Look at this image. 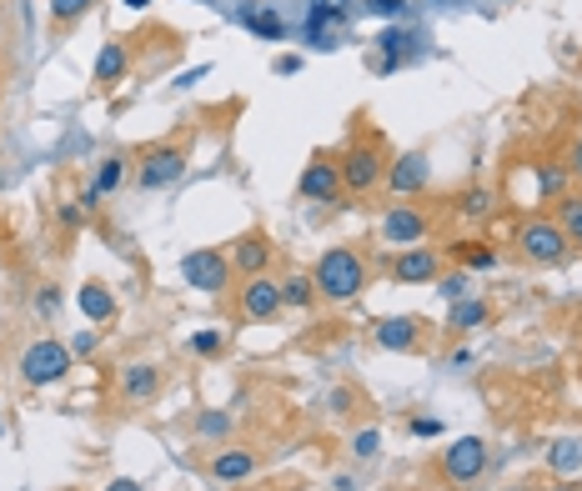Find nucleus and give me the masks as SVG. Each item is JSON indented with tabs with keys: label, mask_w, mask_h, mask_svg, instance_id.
<instances>
[{
	"label": "nucleus",
	"mask_w": 582,
	"mask_h": 491,
	"mask_svg": "<svg viewBox=\"0 0 582 491\" xmlns=\"http://www.w3.org/2000/svg\"><path fill=\"white\" fill-rule=\"evenodd\" d=\"M407 431H412V436H442V421H437V416H412Z\"/></svg>",
	"instance_id": "obj_40"
},
{
	"label": "nucleus",
	"mask_w": 582,
	"mask_h": 491,
	"mask_svg": "<svg viewBox=\"0 0 582 491\" xmlns=\"http://www.w3.org/2000/svg\"><path fill=\"white\" fill-rule=\"evenodd\" d=\"M116 386H121V401L126 406H146V401L161 396V366L156 361H126Z\"/></svg>",
	"instance_id": "obj_14"
},
{
	"label": "nucleus",
	"mask_w": 582,
	"mask_h": 491,
	"mask_svg": "<svg viewBox=\"0 0 582 491\" xmlns=\"http://www.w3.org/2000/svg\"><path fill=\"white\" fill-rule=\"evenodd\" d=\"M412 46H417V36H412L407 26H387V31L377 36V51H382V56H377V71H382V76H392V71L412 56Z\"/></svg>",
	"instance_id": "obj_18"
},
{
	"label": "nucleus",
	"mask_w": 582,
	"mask_h": 491,
	"mask_svg": "<svg viewBox=\"0 0 582 491\" xmlns=\"http://www.w3.org/2000/svg\"><path fill=\"white\" fill-rule=\"evenodd\" d=\"M457 211H462L467 221H487V216L497 211V196H492V186H467V191H462V201H457Z\"/></svg>",
	"instance_id": "obj_26"
},
{
	"label": "nucleus",
	"mask_w": 582,
	"mask_h": 491,
	"mask_svg": "<svg viewBox=\"0 0 582 491\" xmlns=\"http://www.w3.org/2000/svg\"><path fill=\"white\" fill-rule=\"evenodd\" d=\"M61 306H66L61 286H41V291H36V316H41V321H56V316H61Z\"/></svg>",
	"instance_id": "obj_31"
},
{
	"label": "nucleus",
	"mask_w": 582,
	"mask_h": 491,
	"mask_svg": "<svg viewBox=\"0 0 582 491\" xmlns=\"http://www.w3.org/2000/svg\"><path fill=\"white\" fill-rule=\"evenodd\" d=\"M71 366H76V356H71V346L56 341V336H36V341L21 351V361H16V371H21V381H26L31 391L61 386V381L71 376Z\"/></svg>",
	"instance_id": "obj_3"
},
{
	"label": "nucleus",
	"mask_w": 582,
	"mask_h": 491,
	"mask_svg": "<svg viewBox=\"0 0 582 491\" xmlns=\"http://www.w3.org/2000/svg\"><path fill=\"white\" fill-rule=\"evenodd\" d=\"M271 71H276V76H297V71H302V61H297V56H276V61H271Z\"/></svg>",
	"instance_id": "obj_41"
},
{
	"label": "nucleus",
	"mask_w": 582,
	"mask_h": 491,
	"mask_svg": "<svg viewBox=\"0 0 582 491\" xmlns=\"http://www.w3.org/2000/svg\"><path fill=\"white\" fill-rule=\"evenodd\" d=\"M362 6H367V11H377V16H392V21H397V16H407V0H362Z\"/></svg>",
	"instance_id": "obj_38"
},
{
	"label": "nucleus",
	"mask_w": 582,
	"mask_h": 491,
	"mask_svg": "<svg viewBox=\"0 0 582 491\" xmlns=\"http://www.w3.org/2000/svg\"><path fill=\"white\" fill-rule=\"evenodd\" d=\"M231 256L226 251H216V246H196V251H186L181 256V281L191 286V291H206V296H221L226 286H231Z\"/></svg>",
	"instance_id": "obj_4"
},
{
	"label": "nucleus",
	"mask_w": 582,
	"mask_h": 491,
	"mask_svg": "<svg viewBox=\"0 0 582 491\" xmlns=\"http://www.w3.org/2000/svg\"><path fill=\"white\" fill-rule=\"evenodd\" d=\"M437 471H442L447 486H472V481L487 471V441H482V436H457L452 446H442Z\"/></svg>",
	"instance_id": "obj_5"
},
{
	"label": "nucleus",
	"mask_w": 582,
	"mask_h": 491,
	"mask_svg": "<svg viewBox=\"0 0 582 491\" xmlns=\"http://www.w3.org/2000/svg\"><path fill=\"white\" fill-rule=\"evenodd\" d=\"M256 471H261V456H256L251 446H221V451L211 456V481H221V486L251 481Z\"/></svg>",
	"instance_id": "obj_15"
},
{
	"label": "nucleus",
	"mask_w": 582,
	"mask_h": 491,
	"mask_svg": "<svg viewBox=\"0 0 582 491\" xmlns=\"http://www.w3.org/2000/svg\"><path fill=\"white\" fill-rule=\"evenodd\" d=\"M231 411H216V406H206V411H196L191 416V431H196V441H226L231 436Z\"/></svg>",
	"instance_id": "obj_24"
},
{
	"label": "nucleus",
	"mask_w": 582,
	"mask_h": 491,
	"mask_svg": "<svg viewBox=\"0 0 582 491\" xmlns=\"http://www.w3.org/2000/svg\"><path fill=\"white\" fill-rule=\"evenodd\" d=\"M547 491H577V486H572V481H557V486H547Z\"/></svg>",
	"instance_id": "obj_46"
},
{
	"label": "nucleus",
	"mask_w": 582,
	"mask_h": 491,
	"mask_svg": "<svg viewBox=\"0 0 582 491\" xmlns=\"http://www.w3.org/2000/svg\"><path fill=\"white\" fill-rule=\"evenodd\" d=\"M427 231H432V221H427V211H422V206L397 201V206H387V216H382V241H387V246H397V251L422 246V241H427Z\"/></svg>",
	"instance_id": "obj_10"
},
{
	"label": "nucleus",
	"mask_w": 582,
	"mask_h": 491,
	"mask_svg": "<svg viewBox=\"0 0 582 491\" xmlns=\"http://www.w3.org/2000/svg\"><path fill=\"white\" fill-rule=\"evenodd\" d=\"M56 221H61V226H66V231H76V226H81V221H86V211H81V206H76V201H61V206H56Z\"/></svg>",
	"instance_id": "obj_37"
},
{
	"label": "nucleus",
	"mask_w": 582,
	"mask_h": 491,
	"mask_svg": "<svg viewBox=\"0 0 582 491\" xmlns=\"http://www.w3.org/2000/svg\"><path fill=\"white\" fill-rule=\"evenodd\" d=\"M101 201H106V196H101L91 181H86V186H81V196H76V206H81L86 216H96V211H101Z\"/></svg>",
	"instance_id": "obj_39"
},
{
	"label": "nucleus",
	"mask_w": 582,
	"mask_h": 491,
	"mask_svg": "<svg viewBox=\"0 0 582 491\" xmlns=\"http://www.w3.org/2000/svg\"><path fill=\"white\" fill-rule=\"evenodd\" d=\"M186 176V151L181 146H151L136 161V191H166Z\"/></svg>",
	"instance_id": "obj_6"
},
{
	"label": "nucleus",
	"mask_w": 582,
	"mask_h": 491,
	"mask_svg": "<svg viewBox=\"0 0 582 491\" xmlns=\"http://www.w3.org/2000/svg\"><path fill=\"white\" fill-rule=\"evenodd\" d=\"M487 316H492V306H487V301H477V296H462V301H452V306H447V326H452V331H477Z\"/></svg>",
	"instance_id": "obj_23"
},
{
	"label": "nucleus",
	"mask_w": 582,
	"mask_h": 491,
	"mask_svg": "<svg viewBox=\"0 0 582 491\" xmlns=\"http://www.w3.org/2000/svg\"><path fill=\"white\" fill-rule=\"evenodd\" d=\"M106 491H146V486H141V481H136V476H116V481H111V486H106Z\"/></svg>",
	"instance_id": "obj_44"
},
{
	"label": "nucleus",
	"mask_w": 582,
	"mask_h": 491,
	"mask_svg": "<svg viewBox=\"0 0 582 491\" xmlns=\"http://www.w3.org/2000/svg\"><path fill=\"white\" fill-rule=\"evenodd\" d=\"M191 351H196V356H221V351H226V331H216V326H211V331H196V336H191Z\"/></svg>",
	"instance_id": "obj_32"
},
{
	"label": "nucleus",
	"mask_w": 582,
	"mask_h": 491,
	"mask_svg": "<svg viewBox=\"0 0 582 491\" xmlns=\"http://www.w3.org/2000/svg\"><path fill=\"white\" fill-rule=\"evenodd\" d=\"M327 406H332L337 416H347V411H357V391H352V386H332V391H327Z\"/></svg>",
	"instance_id": "obj_36"
},
{
	"label": "nucleus",
	"mask_w": 582,
	"mask_h": 491,
	"mask_svg": "<svg viewBox=\"0 0 582 491\" xmlns=\"http://www.w3.org/2000/svg\"><path fill=\"white\" fill-rule=\"evenodd\" d=\"M422 326H427L422 316H387V321L372 326V336H377L382 351H402V356H412V351H422V341H427Z\"/></svg>",
	"instance_id": "obj_13"
},
{
	"label": "nucleus",
	"mask_w": 582,
	"mask_h": 491,
	"mask_svg": "<svg viewBox=\"0 0 582 491\" xmlns=\"http://www.w3.org/2000/svg\"><path fill=\"white\" fill-rule=\"evenodd\" d=\"M76 306H81V316H86L91 326H106V321L116 316V296H111L106 281H81V286H76Z\"/></svg>",
	"instance_id": "obj_17"
},
{
	"label": "nucleus",
	"mask_w": 582,
	"mask_h": 491,
	"mask_svg": "<svg viewBox=\"0 0 582 491\" xmlns=\"http://www.w3.org/2000/svg\"><path fill=\"white\" fill-rule=\"evenodd\" d=\"M567 236H562V226L557 221H527L522 231H517V251H522V261H532V266H557L562 256H567Z\"/></svg>",
	"instance_id": "obj_8"
},
{
	"label": "nucleus",
	"mask_w": 582,
	"mask_h": 491,
	"mask_svg": "<svg viewBox=\"0 0 582 491\" xmlns=\"http://www.w3.org/2000/svg\"><path fill=\"white\" fill-rule=\"evenodd\" d=\"M347 446H352L357 461H377V456H382V431H377V426H357Z\"/></svg>",
	"instance_id": "obj_28"
},
{
	"label": "nucleus",
	"mask_w": 582,
	"mask_h": 491,
	"mask_svg": "<svg viewBox=\"0 0 582 491\" xmlns=\"http://www.w3.org/2000/svg\"><path fill=\"white\" fill-rule=\"evenodd\" d=\"M236 311H241L246 321H271V316L281 311V281H271V276H246L241 291H236Z\"/></svg>",
	"instance_id": "obj_11"
},
{
	"label": "nucleus",
	"mask_w": 582,
	"mask_h": 491,
	"mask_svg": "<svg viewBox=\"0 0 582 491\" xmlns=\"http://www.w3.org/2000/svg\"><path fill=\"white\" fill-rule=\"evenodd\" d=\"M567 176H577V181H582V136L572 141V161H567Z\"/></svg>",
	"instance_id": "obj_43"
},
{
	"label": "nucleus",
	"mask_w": 582,
	"mask_h": 491,
	"mask_svg": "<svg viewBox=\"0 0 582 491\" xmlns=\"http://www.w3.org/2000/svg\"><path fill=\"white\" fill-rule=\"evenodd\" d=\"M547 471H552L557 481H572V476L582 471V436H557V441L547 446Z\"/></svg>",
	"instance_id": "obj_19"
},
{
	"label": "nucleus",
	"mask_w": 582,
	"mask_h": 491,
	"mask_svg": "<svg viewBox=\"0 0 582 491\" xmlns=\"http://www.w3.org/2000/svg\"><path fill=\"white\" fill-rule=\"evenodd\" d=\"M367 261H362V251H352V246H332V251H322V261L312 266V281H317V296L322 301H332V306H347V301H357L362 291H367Z\"/></svg>",
	"instance_id": "obj_1"
},
{
	"label": "nucleus",
	"mask_w": 582,
	"mask_h": 491,
	"mask_svg": "<svg viewBox=\"0 0 582 491\" xmlns=\"http://www.w3.org/2000/svg\"><path fill=\"white\" fill-rule=\"evenodd\" d=\"M382 186H387L397 201H417V196L432 186V161H427V151H402V156H392Z\"/></svg>",
	"instance_id": "obj_7"
},
{
	"label": "nucleus",
	"mask_w": 582,
	"mask_h": 491,
	"mask_svg": "<svg viewBox=\"0 0 582 491\" xmlns=\"http://www.w3.org/2000/svg\"><path fill=\"white\" fill-rule=\"evenodd\" d=\"M467 286H472V281H467V271H452V276H437V291L447 296V306H452V301H462V296H467Z\"/></svg>",
	"instance_id": "obj_34"
},
{
	"label": "nucleus",
	"mask_w": 582,
	"mask_h": 491,
	"mask_svg": "<svg viewBox=\"0 0 582 491\" xmlns=\"http://www.w3.org/2000/svg\"><path fill=\"white\" fill-rule=\"evenodd\" d=\"M557 226H562V236H567L572 246H582V191H567V196L557 201Z\"/></svg>",
	"instance_id": "obj_25"
},
{
	"label": "nucleus",
	"mask_w": 582,
	"mask_h": 491,
	"mask_svg": "<svg viewBox=\"0 0 582 491\" xmlns=\"http://www.w3.org/2000/svg\"><path fill=\"white\" fill-rule=\"evenodd\" d=\"M121 181H126V156H101V166H96V176H91V186L101 191V196H111V191H121Z\"/></svg>",
	"instance_id": "obj_27"
},
{
	"label": "nucleus",
	"mask_w": 582,
	"mask_h": 491,
	"mask_svg": "<svg viewBox=\"0 0 582 491\" xmlns=\"http://www.w3.org/2000/svg\"><path fill=\"white\" fill-rule=\"evenodd\" d=\"M96 351H101V331H96V326L76 331V341H71V356H96Z\"/></svg>",
	"instance_id": "obj_35"
},
{
	"label": "nucleus",
	"mask_w": 582,
	"mask_h": 491,
	"mask_svg": "<svg viewBox=\"0 0 582 491\" xmlns=\"http://www.w3.org/2000/svg\"><path fill=\"white\" fill-rule=\"evenodd\" d=\"M91 6H101V0H51V21L66 31V26H76Z\"/></svg>",
	"instance_id": "obj_29"
},
{
	"label": "nucleus",
	"mask_w": 582,
	"mask_h": 491,
	"mask_svg": "<svg viewBox=\"0 0 582 491\" xmlns=\"http://www.w3.org/2000/svg\"><path fill=\"white\" fill-rule=\"evenodd\" d=\"M322 296H317V281L312 276H302V271H291V276H281V306H291V311H312Z\"/></svg>",
	"instance_id": "obj_22"
},
{
	"label": "nucleus",
	"mask_w": 582,
	"mask_h": 491,
	"mask_svg": "<svg viewBox=\"0 0 582 491\" xmlns=\"http://www.w3.org/2000/svg\"><path fill=\"white\" fill-rule=\"evenodd\" d=\"M126 6H131V11H146V6H151V0H126Z\"/></svg>",
	"instance_id": "obj_45"
},
{
	"label": "nucleus",
	"mask_w": 582,
	"mask_h": 491,
	"mask_svg": "<svg viewBox=\"0 0 582 491\" xmlns=\"http://www.w3.org/2000/svg\"><path fill=\"white\" fill-rule=\"evenodd\" d=\"M126 71H131V51H126L121 41H106L101 56H96L91 81H96V86H116V81H126Z\"/></svg>",
	"instance_id": "obj_20"
},
{
	"label": "nucleus",
	"mask_w": 582,
	"mask_h": 491,
	"mask_svg": "<svg viewBox=\"0 0 582 491\" xmlns=\"http://www.w3.org/2000/svg\"><path fill=\"white\" fill-rule=\"evenodd\" d=\"M201 76H211V66H196V71H186V76H176V91H191Z\"/></svg>",
	"instance_id": "obj_42"
},
{
	"label": "nucleus",
	"mask_w": 582,
	"mask_h": 491,
	"mask_svg": "<svg viewBox=\"0 0 582 491\" xmlns=\"http://www.w3.org/2000/svg\"><path fill=\"white\" fill-rule=\"evenodd\" d=\"M567 181H572V176H567V166H542V171H537V186H542V196H557Z\"/></svg>",
	"instance_id": "obj_33"
},
{
	"label": "nucleus",
	"mask_w": 582,
	"mask_h": 491,
	"mask_svg": "<svg viewBox=\"0 0 582 491\" xmlns=\"http://www.w3.org/2000/svg\"><path fill=\"white\" fill-rule=\"evenodd\" d=\"M226 256H231V271L246 281V276H266L276 251H271V241H266V236H256V231H251V236H241V241H236Z\"/></svg>",
	"instance_id": "obj_16"
},
{
	"label": "nucleus",
	"mask_w": 582,
	"mask_h": 491,
	"mask_svg": "<svg viewBox=\"0 0 582 491\" xmlns=\"http://www.w3.org/2000/svg\"><path fill=\"white\" fill-rule=\"evenodd\" d=\"M297 191H302L307 201H317V206H337V196H342V166H337V156L317 151V156L302 166Z\"/></svg>",
	"instance_id": "obj_9"
},
{
	"label": "nucleus",
	"mask_w": 582,
	"mask_h": 491,
	"mask_svg": "<svg viewBox=\"0 0 582 491\" xmlns=\"http://www.w3.org/2000/svg\"><path fill=\"white\" fill-rule=\"evenodd\" d=\"M337 166H342V191L347 196H372L382 181H387V151H382V136L372 131H362V136H352V146L337 156Z\"/></svg>",
	"instance_id": "obj_2"
},
{
	"label": "nucleus",
	"mask_w": 582,
	"mask_h": 491,
	"mask_svg": "<svg viewBox=\"0 0 582 491\" xmlns=\"http://www.w3.org/2000/svg\"><path fill=\"white\" fill-rule=\"evenodd\" d=\"M236 21H241L251 36H261V41H286V21H281L276 11H266V6H241Z\"/></svg>",
	"instance_id": "obj_21"
},
{
	"label": "nucleus",
	"mask_w": 582,
	"mask_h": 491,
	"mask_svg": "<svg viewBox=\"0 0 582 491\" xmlns=\"http://www.w3.org/2000/svg\"><path fill=\"white\" fill-rule=\"evenodd\" d=\"M442 276V256L432 251V246H407V251H397V261H392V281L397 286H427V281H437Z\"/></svg>",
	"instance_id": "obj_12"
},
{
	"label": "nucleus",
	"mask_w": 582,
	"mask_h": 491,
	"mask_svg": "<svg viewBox=\"0 0 582 491\" xmlns=\"http://www.w3.org/2000/svg\"><path fill=\"white\" fill-rule=\"evenodd\" d=\"M457 256H462L472 271H492V266H497V251H492L487 241H462V246H457Z\"/></svg>",
	"instance_id": "obj_30"
}]
</instances>
